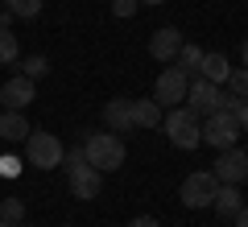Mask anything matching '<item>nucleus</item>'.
I'll use <instances>...</instances> for the list:
<instances>
[{
	"label": "nucleus",
	"instance_id": "1",
	"mask_svg": "<svg viewBox=\"0 0 248 227\" xmlns=\"http://www.w3.org/2000/svg\"><path fill=\"white\" fill-rule=\"evenodd\" d=\"M83 153H87V166L99 169V174H116V169L124 166V157H128V149H124L120 132H91L87 140H83Z\"/></svg>",
	"mask_w": 248,
	"mask_h": 227
},
{
	"label": "nucleus",
	"instance_id": "2",
	"mask_svg": "<svg viewBox=\"0 0 248 227\" xmlns=\"http://www.w3.org/2000/svg\"><path fill=\"white\" fill-rule=\"evenodd\" d=\"M161 128H166V136H170L174 149H186V153H190V149L203 145V116L190 112L186 104L170 107V112L161 116Z\"/></svg>",
	"mask_w": 248,
	"mask_h": 227
},
{
	"label": "nucleus",
	"instance_id": "3",
	"mask_svg": "<svg viewBox=\"0 0 248 227\" xmlns=\"http://www.w3.org/2000/svg\"><path fill=\"white\" fill-rule=\"evenodd\" d=\"M62 157H66V149H62V140L54 136V132L33 128V132L25 136V161H29L33 169L50 174V169H58V166H62Z\"/></svg>",
	"mask_w": 248,
	"mask_h": 227
},
{
	"label": "nucleus",
	"instance_id": "4",
	"mask_svg": "<svg viewBox=\"0 0 248 227\" xmlns=\"http://www.w3.org/2000/svg\"><path fill=\"white\" fill-rule=\"evenodd\" d=\"M215 190H219V182H215L211 169H195V174H186V178H182V190H178V198H182L190 211H203V207H211Z\"/></svg>",
	"mask_w": 248,
	"mask_h": 227
},
{
	"label": "nucleus",
	"instance_id": "5",
	"mask_svg": "<svg viewBox=\"0 0 248 227\" xmlns=\"http://www.w3.org/2000/svg\"><path fill=\"white\" fill-rule=\"evenodd\" d=\"M203 145L211 149H232L240 145V120L232 112H211L203 120Z\"/></svg>",
	"mask_w": 248,
	"mask_h": 227
},
{
	"label": "nucleus",
	"instance_id": "6",
	"mask_svg": "<svg viewBox=\"0 0 248 227\" xmlns=\"http://www.w3.org/2000/svg\"><path fill=\"white\" fill-rule=\"evenodd\" d=\"M186 87H190V79L170 62L157 75V83H153V99H157L161 107H178V104H186Z\"/></svg>",
	"mask_w": 248,
	"mask_h": 227
},
{
	"label": "nucleus",
	"instance_id": "7",
	"mask_svg": "<svg viewBox=\"0 0 248 227\" xmlns=\"http://www.w3.org/2000/svg\"><path fill=\"white\" fill-rule=\"evenodd\" d=\"M211 174H215V182H223V186H240V182L248 178V153H244L240 145L219 149V157H215Z\"/></svg>",
	"mask_w": 248,
	"mask_h": 227
},
{
	"label": "nucleus",
	"instance_id": "8",
	"mask_svg": "<svg viewBox=\"0 0 248 227\" xmlns=\"http://www.w3.org/2000/svg\"><path fill=\"white\" fill-rule=\"evenodd\" d=\"M33 99H37V83L25 79V75H13V79L0 87V104L9 107V112H25Z\"/></svg>",
	"mask_w": 248,
	"mask_h": 227
},
{
	"label": "nucleus",
	"instance_id": "9",
	"mask_svg": "<svg viewBox=\"0 0 248 227\" xmlns=\"http://www.w3.org/2000/svg\"><path fill=\"white\" fill-rule=\"evenodd\" d=\"M219 91L223 87H215V83H207V79H190V87H186V107L190 112H199V116H211L215 107H219Z\"/></svg>",
	"mask_w": 248,
	"mask_h": 227
},
{
	"label": "nucleus",
	"instance_id": "10",
	"mask_svg": "<svg viewBox=\"0 0 248 227\" xmlns=\"http://www.w3.org/2000/svg\"><path fill=\"white\" fill-rule=\"evenodd\" d=\"M182 42H186V37L178 33L174 25H161L157 33L149 37V54H153L157 62H174V58H178V50H182Z\"/></svg>",
	"mask_w": 248,
	"mask_h": 227
},
{
	"label": "nucleus",
	"instance_id": "11",
	"mask_svg": "<svg viewBox=\"0 0 248 227\" xmlns=\"http://www.w3.org/2000/svg\"><path fill=\"white\" fill-rule=\"evenodd\" d=\"M99 190H104V174L99 169H91V166H79V169H71V194L75 198H99Z\"/></svg>",
	"mask_w": 248,
	"mask_h": 227
},
{
	"label": "nucleus",
	"instance_id": "12",
	"mask_svg": "<svg viewBox=\"0 0 248 227\" xmlns=\"http://www.w3.org/2000/svg\"><path fill=\"white\" fill-rule=\"evenodd\" d=\"M104 120H108L112 132H133L137 128V124H133V99H124V95L108 99V104H104Z\"/></svg>",
	"mask_w": 248,
	"mask_h": 227
},
{
	"label": "nucleus",
	"instance_id": "13",
	"mask_svg": "<svg viewBox=\"0 0 248 227\" xmlns=\"http://www.w3.org/2000/svg\"><path fill=\"white\" fill-rule=\"evenodd\" d=\"M228 75H232V58H228L223 50L203 54V62H199V79H207V83H215V87H223V83H228Z\"/></svg>",
	"mask_w": 248,
	"mask_h": 227
},
{
	"label": "nucleus",
	"instance_id": "14",
	"mask_svg": "<svg viewBox=\"0 0 248 227\" xmlns=\"http://www.w3.org/2000/svg\"><path fill=\"white\" fill-rule=\"evenodd\" d=\"M29 132H33V128H29L25 112H9V107H4V112H0V136L9 140V145H13V140H25Z\"/></svg>",
	"mask_w": 248,
	"mask_h": 227
},
{
	"label": "nucleus",
	"instance_id": "15",
	"mask_svg": "<svg viewBox=\"0 0 248 227\" xmlns=\"http://www.w3.org/2000/svg\"><path fill=\"white\" fill-rule=\"evenodd\" d=\"M161 116H166V112H161L157 99H133V124H137V128H157Z\"/></svg>",
	"mask_w": 248,
	"mask_h": 227
},
{
	"label": "nucleus",
	"instance_id": "16",
	"mask_svg": "<svg viewBox=\"0 0 248 227\" xmlns=\"http://www.w3.org/2000/svg\"><path fill=\"white\" fill-rule=\"evenodd\" d=\"M211 207H215V215H219V219H232L240 207H244V202H240V186H223V182H219V190H215Z\"/></svg>",
	"mask_w": 248,
	"mask_h": 227
},
{
	"label": "nucleus",
	"instance_id": "17",
	"mask_svg": "<svg viewBox=\"0 0 248 227\" xmlns=\"http://www.w3.org/2000/svg\"><path fill=\"white\" fill-rule=\"evenodd\" d=\"M199 62H203V50H199V45H190V42H182V50H178L174 66L182 70L186 79H195V75H199Z\"/></svg>",
	"mask_w": 248,
	"mask_h": 227
},
{
	"label": "nucleus",
	"instance_id": "18",
	"mask_svg": "<svg viewBox=\"0 0 248 227\" xmlns=\"http://www.w3.org/2000/svg\"><path fill=\"white\" fill-rule=\"evenodd\" d=\"M21 58V45H17V33L9 25H0V66H17Z\"/></svg>",
	"mask_w": 248,
	"mask_h": 227
},
{
	"label": "nucleus",
	"instance_id": "19",
	"mask_svg": "<svg viewBox=\"0 0 248 227\" xmlns=\"http://www.w3.org/2000/svg\"><path fill=\"white\" fill-rule=\"evenodd\" d=\"M17 66H21V75H25V79H46V75H50V58H46V54H33V58H17Z\"/></svg>",
	"mask_w": 248,
	"mask_h": 227
},
{
	"label": "nucleus",
	"instance_id": "20",
	"mask_svg": "<svg viewBox=\"0 0 248 227\" xmlns=\"http://www.w3.org/2000/svg\"><path fill=\"white\" fill-rule=\"evenodd\" d=\"M223 87H228L232 95L248 99V66H232V75H228V83H223Z\"/></svg>",
	"mask_w": 248,
	"mask_h": 227
},
{
	"label": "nucleus",
	"instance_id": "21",
	"mask_svg": "<svg viewBox=\"0 0 248 227\" xmlns=\"http://www.w3.org/2000/svg\"><path fill=\"white\" fill-rule=\"evenodd\" d=\"M4 4H9V13L21 17V21H33L37 13H42V0H4Z\"/></svg>",
	"mask_w": 248,
	"mask_h": 227
},
{
	"label": "nucleus",
	"instance_id": "22",
	"mask_svg": "<svg viewBox=\"0 0 248 227\" xmlns=\"http://www.w3.org/2000/svg\"><path fill=\"white\" fill-rule=\"evenodd\" d=\"M0 219L21 227V219H25V202H21V198H0Z\"/></svg>",
	"mask_w": 248,
	"mask_h": 227
},
{
	"label": "nucleus",
	"instance_id": "23",
	"mask_svg": "<svg viewBox=\"0 0 248 227\" xmlns=\"http://www.w3.org/2000/svg\"><path fill=\"white\" fill-rule=\"evenodd\" d=\"M137 9H141V0H112V17H120V21H128Z\"/></svg>",
	"mask_w": 248,
	"mask_h": 227
},
{
	"label": "nucleus",
	"instance_id": "24",
	"mask_svg": "<svg viewBox=\"0 0 248 227\" xmlns=\"http://www.w3.org/2000/svg\"><path fill=\"white\" fill-rule=\"evenodd\" d=\"M62 166H66V174H71V169H79V166H87V153H83V145L66 149V157H62Z\"/></svg>",
	"mask_w": 248,
	"mask_h": 227
},
{
	"label": "nucleus",
	"instance_id": "25",
	"mask_svg": "<svg viewBox=\"0 0 248 227\" xmlns=\"http://www.w3.org/2000/svg\"><path fill=\"white\" fill-rule=\"evenodd\" d=\"M240 104H244L240 95H232V91H219V107H215V112H232V116H236V112H240Z\"/></svg>",
	"mask_w": 248,
	"mask_h": 227
},
{
	"label": "nucleus",
	"instance_id": "26",
	"mask_svg": "<svg viewBox=\"0 0 248 227\" xmlns=\"http://www.w3.org/2000/svg\"><path fill=\"white\" fill-rule=\"evenodd\" d=\"M17 174H21V161L4 153V157H0V178H17Z\"/></svg>",
	"mask_w": 248,
	"mask_h": 227
},
{
	"label": "nucleus",
	"instance_id": "27",
	"mask_svg": "<svg viewBox=\"0 0 248 227\" xmlns=\"http://www.w3.org/2000/svg\"><path fill=\"white\" fill-rule=\"evenodd\" d=\"M128 227H161V223L153 215H137V219H128Z\"/></svg>",
	"mask_w": 248,
	"mask_h": 227
},
{
	"label": "nucleus",
	"instance_id": "28",
	"mask_svg": "<svg viewBox=\"0 0 248 227\" xmlns=\"http://www.w3.org/2000/svg\"><path fill=\"white\" fill-rule=\"evenodd\" d=\"M236 120H240V132H248V99L240 104V112H236Z\"/></svg>",
	"mask_w": 248,
	"mask_h": 227
},
{
	"label": "nucleus",
	"instance_id": "29",
	"mask_svg": "<svg viewBox=\"0 0 248 227\" xmlns=\"http://www.w3.org/2000/svg\"><path fill=\"white\" fill-rule=\"evenodd\" d=\"M232 219H236V227H248V207H240V211H236Z\"/></svg>",
	"mask_w": 248,
	"mask_h": 227
},
{
	"label": "nucleus",
	"instance_id": "30",
	"mask_svg": "<svg viewBox=\"0 0 248 227\" xmlns=\"http://www.w3.org/2000/svg\"><path fill=\"white\" fill-rule=\"evenodd\" d=\"M240 66H248V37L240 42Z\"/></svg>",
	"mask_w": 248,
	"mask_h": 227
},
{
	"label": "nucleus",
	"instance_id": "31",
	"mask_svg": "<svg viewBox=\"0 0 248 227\" xmlns=\"http://www.w3.org/2000/svg\"><path fill=\"white\" fill-rule=\"evenodd\" d=\"M141 4H153V9H157V4H170V0H141Z\"/></svg>",
	"mask_w": 248,
	"mask_h": 227
},
{
	"label": "nucleus",
	"instance_id": "32",
	"mask_svg": "<svg viewBox=\"0 0 248 227\" xmlns=\"http://www.w3.org/2000/svg\"><path fill=\"white\" fill-rule=\"evenodd\" d=\"M0 227H17V223H4V219H0Z\"/></svg>",
	"mask_w": 248,
	"mask_h": 227
}]
</instances>
